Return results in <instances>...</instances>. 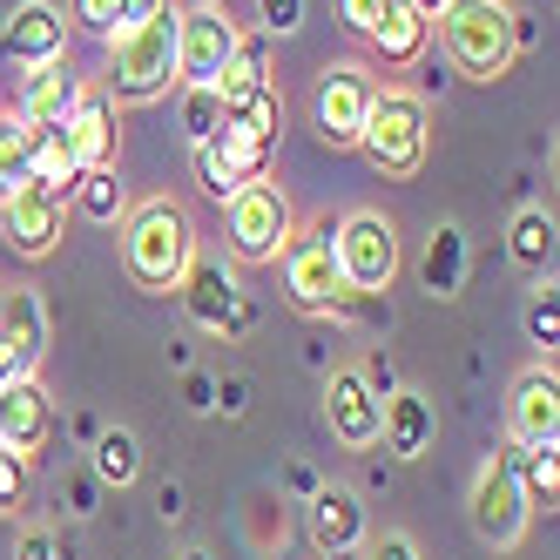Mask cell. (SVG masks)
I'll list each match as a JSON object with an SVG mask.
<instances>
[{
  "label": "cell",
  "instance_id": "8",
  "mask_svg": "<svg viewBox=\"0 0 560 560\" xmlns=\"http://www.w3.org/2000/svg\"><path fill=\"white\" fill-rule=\"evenodd\" d=\"M230 244L244 264H277L291 244V203H284V189L277 183H244L230 196Z\"/></svg>",
  "mask_w": 560,
  "mask_h": 560
},
{
  "label": "cell",
  "instance_id": "35",
  "mask_svg": "<svg viewBox=\"0 0 560 560\" xmlns=\"http://www.w3.org/2000/svg\"><path fill=\"white\" fill-rule=\"evenodd\" d=\"M155 8H170V0H115V34H122V27H142Z\"/></svg>",
  "mask_w": 560,
  "mask_h": 560
},
{
  "label": "cell",
  "instance_id": "1",
  "mask_svg": "<svg viewBox=\"0 0 560 560\" xmlns=\"http://www.w3.org/2000/svg\"><path fill=\"white\" fill-rule=\"evenodd\" d=\"M196 257V236H189V217L170 203V196H149V203L129 210L122 223V264L142 291H176L183 270Z\"/></svg>",
  "mask_w": 560,
  "mask_h": 560
},
{
  "label": "cell",
  "instance_id": "19",
  "mask_svg": "<svg viewBox=\"0 0 560 560\" xmlns=\"http://www.w3.org/2000/svg\"><path fill=\"white\" fill-rule=\"evenodd\" d=\"M311 540L325 547V553H351L358 540H365V506H358V493L317 487L311 493Z\"/></svg>",
  "mask_w": 560,
  "mask_h": 560
},
{
  "label": "cell",
  "instance_id": "7",
  "mask_svg": "<svg viewBox=\"0 0 560 560\" xmlns=\"http://www.w3.org/2000/svg\"><path fill=\"white\" fill-rule=\"evenodd\" d=\"M236 48H244L236 21L217 8V0H203L196 14L176 21V82L183 89H217V74L236 61Z\"/></svg>",
  "mask_w": 560,
  "mask_h": 560
},
{
  "label": "cell",
  "instance_id": "14",
  "mask_svg": "<svg viewBox=\"0 0 560 560\" xmlns=\"http://www.w3.org/2000/svg\"><path fill=\"white\" fill-rule=\"evenodd\" d=\"M48 432H55V398L34 385V378H8L0 385V446L8 453H42L48 446Z\"/></svg>",
  "mask_w": 560,
  "mask_h": 560
},
{
  "label": "cell",
  "instance_id": "18",
  "mask_svg": "<svg viewBox=\"0 0 560 560\" xmlns=\"http://www.w3.org/2000/svg\"><path fill=\"white\" fill-rule=\"evenodd\" d=\"M68 149L82 170H115V142H122V129H115V102L108 95H82L68 115Z\"/></svg>",
  "mask_w": 560,
  "mask_h": 560
},
{
  "label": "cell",
  "instance_id": "22",
  "mask_svg": "<svg viewBox=\"0 0 560 560\" xmlns=\"http://www.w3.org/2000/svg\"><path fill=\"white\" fill-rule=\"evenodd\" d=\"M425 34H432V21L412 8V0H392V8L378 14V27L365 34V42H372L392 68H406V61H419V55H425Z\"/></svg>",
  "mask_w": 560,
  "mask_h": 560
},
{
  "label": "cell",
  "instance_id": "21",
  "mask_svg": "<svg viewBox=\"0 0 560 560\" xmlns=\"http://www.w3.org/2000/svg\"><path fill=\"white\" fill-rule=\"evenodd\" d=\"M432 432H439V419H432V406H425L419 392H392L385 398V432L378 439H385L398 459H419L432 446Z\"/></svg>",
  "mask_w": 560,
  "mask_h": 560
},
{
  "label": "cell",
  "instance_id": "2",
  "mask_svg": "<svg viewBox=\"0 0 560 560\" xmlns=\"http://www.w3.org/2000/svg\"><path fill=\"white\" fill-rule=\"evenodd\" d=\"M176 8H155L142 27L108 34V102H155L176 82Z\"/></svg>",
  "mask_w": 560,
  "mask_h": 560
},
{
  "label": "cell",
  "instance_id": "9",
  "mask_svg": "<svg viewBox=\"0 0 560 560\" xmlns=\"http://www.w3.org/2000/svg\"><path fill=\"white\" fill-rule=\"evenodd\" d=\"M527 487H520V466L513 453H500L487 472H479V487H472V534L487 540V547H513L520 534H527Z\"/></svg>",
  "mask_w": 560,
  "mask_h": 560
},
{
  "label": "cell",
  "instance_id": "25",
  "mask_svg": "<svg viewBox=\"0 0 560 560\" xmlns=\"http://www.w3.org/2000/svg\"><path fill=\"white\" fill-rule=\"evenodd\" d=\"M506 250L520 270H547L553 264V217L547 210H520L513 230H506Z\"/></svg>",
  "mask_w": 560,
  "mask_h": 560
},
{
  "label": "cell",
  "instance_id": "33",
  "mask_svg": "<svg viewBox=\"0 0 560 560\" xmlns=\"http://www.w3.org/2000/svg\"><path fill=\"white\" fill-rule=\"evenodd\" d=\"M74 21L95 34H115V0H74Z\"/></svg>",
  "mask_w": 560,
  "mask_h": 560
},
{
  "label": "cell",
  "instance_id": "32",
  "mask_svg": "<svg viewBox=\"0 0 560 560\" xmlns=\"http://www.w3.org/2000/svg\"><path fill=\"white\" fill-rule=\"evenodd\" d=\"M257 8H264V27H270V34L304 27V0H257Z\"/></svg>",
  "mask_w": 560,
  "mask_h": 560
},
{
  "label": "cell",
  "instance_id": "4",
  "mask_svg": "<svg viewBox=\"0 0 560 560\" xmlns=\"http://www.w3.org/2000/svg\"><path fill=\"white\" fill-rule=\"evenodd\" d=\"M331 250H338V277H345V298H385L392 277H398V230L378 210H358L331 230Z\"/></svg>",
  "mask_w": 560,
  "mask_h": 560
},
{
  "label": "cell",
  "instance_id": "3",
  "mask_svg": "<svg viewBox=\"0 0 560 560\" xmlns=\"http://www.w3.org/2000/svg\"><path fill=\"white\" fill-rule=\"evenodd\" d=\"M439 34H446L453 68L472 74V82L506 74V61L520 48V21H513V8H500V0H453V8L439 14Z\"/></svg>",
  "mask_w": 560,
  "mask_h": 560
},
{
  "label": "cell",
  "instance_id": "30",
  "mask_svg": "<svg viewBox=\"0 0 560 560\" xmlns=\"http://www.w3.org/2000/svg\"><path fill=\"white\" fill-rule=\"evenodd\" d=\"M527 338L547 351V365H553V338H560V311H553V291H540V298L527 304Z\"/></svg>",
  "mask_w": 560,
  "mask_h": 560
},
{
  "label": "cell",
  "instance_id": "5",
  "mask_svg": "<svg viewBox=\"0 0 560 560\" xmlns=\"http://www.w3.org/2000/svg\"><path fill=\"white\" fill-rule=\"evenodd\" d=\"M358 149L372 155V170H385V176H412V170L425 163V102L406 95V89H378Z\"/></svg>",
  "mask_w": 560,
  "mask_h": 560
},
{
  "label": "cell",
  "instance_id": "29",
  "mask_svg": "<svg viewBox=\"0 0 560 560\" xmlns=\"http://www.w3.org/2000/svg\"><path fill=\"white\" fill-rule=\"evenodd\" d=\"M217 122H223L217 89H189V95H183V129H189V142H210V136H217Z\"/></svg>",
  "mask_w": 560,
  "mask_h": 560
},
{
  "label": "cell",
  "instance_id": "26",
  "mask_svg": "<svg viewBox=\"0 0 560 560\" xmlns=\"http://www.w3.org/2000/svg\"><path fill=\"white\" fill-rule=\"evenodd\" d=\"M68 203L82 210L89 223H115L129 210V196H122V183H115V170H82V183L68 189Z\"/></svg>",
  "mask_w": 560,
  "mask_h": 560
},
{
  "label": "cell",
  "instance_id": "34",
  "mask_svg": "<svg viewBox=\"0 0 560 560\" xmlns=\"http://www.w3.org/2000/svg\"><path fill=\"white\" fill-rule=\"evenodd\" d=\"M338 8H345V21H351L358 34H372V27H378V14L392 8V0H338Z\"/></svg>",
  "mask_w": 560,
  "mask_h": 560
},
{
  "label": "cell",
  "instance_id": "40",
  "mask_svg": "<svg viewBox=\"0 0 560 560\" xmlns=\"http://www.w3.org/2000/svg\"><path fill=\"white\" fill-rule=\"evenodd\" d=\"M183 560H210V553H183Z\"/></svg>",
  "mask_w": 560,
  "mask_h": 560
},
{
  "label": "cell",
  "instance_id": "16",
  "mask_svg": "<svg viewBox=\"0 0 560 560\" xmlns=\"http://www.w3.org/2000/svg\"><path fill=\"white\" fill-rule=\"evenodd\" d=\"M513 446H560V385H553V365L547 372H527L513 385Z\"/></svg>",
  "mask_w": 560,
  "mask_h": 560
},
{
  "label": "cell",
  "instance_id": "39",
  "mask_svg": "<svg viewBox=\"0 0 560 560\" xmlns=\"http://www.w3.org/2000/svg\"><path fill=\"white\" fill-rule=\"evenodd\" d=\"M8 378H14V372H8V351H0V385H8Z\"/></svg>",
  "mask_w": 560,
  "mask_h": 560
},
{
  "label": "cell",
  "instance_id": "13",
  "mask_svg": "<svg viewBox=\"0 0 560 560\" xmlns=\"http://www.w3.org/2000/svg\"><path fill=\"white\" fill-rule=\"evenodd\" d=\"M325 419H331V432L345 439V446H378L385 398L365 385V372H331V385H325Z\"/></svg>",
  "mask_w": 560,
  "mask_h": 560
},
{
  "label": "cell",
  "instance_id": "20",
  "mask_svg": "<svg viewBox=\"0 0 560 560\" xmlns=\"http://www.w3.org/2000/svg\"><path fill=\"white\" fill-rule=\"evenodd\" d=\"M74 102H82V82L68 74V61H48V68L27 74V95H21L14 115H21V122H34V129H48V122H68Z\"/></svg>",
  "mask_w": 560,
  "mask_h": 560
},
{
  "label": "cell",
  "instance_id": "28",
  "mask_svg": "<svg viewBox=\"0 0 560 560\" xmlns=\"http://www.w3.org/2000/svg\"><path fill=\"white\" fill-rule=\"evenodd\" d=\"M560 446H513V466H520V487H527V500H547L560 493Z\"/></svg>",
  "mask_w": 560,
  "mask_h": 560
},
{
  "label": "cell",
  "instance_id": "12",
  "mask_svg": "<svg viewBox=\"0 0 560 560\" xmlns=\"http://www.w3.org/2000/svg\"><path fill=\"white\" fill-rule=\"evenodd\" d=\"M183 311H189V325L196 331H236L244 325V291H236V277L217 264V257H189V270H183Z\"/></svg>",
  "mask_w": 560,
  "mask_h": 560
},
{
  "label": "cell",
  "instance_id": "17",
  "mask_svg": "<svg viewBox=\"0 0 560 560\" xmlns=\"http://www.w3.org/2000/svg\"><path fill=\"white\" fill-rule=\"evenodd\" d=\"M0 48H8L21 68H48V61H61V48H68V21L48 8V0H27V8H14L8 34H0Z\"/></svg>",
  "mask_w": 560,
  "mask_h": 560
},
{
  "label": "cell",
  "instance_id": "37",
  "mask_svg": "<svg viewBox=\"0 0 560 560\" xmlns=\"http://www.w3.org/2000/svg\"><path fill=\"white\" fill-rule=\"evenodd\" d=\"M372 560H419V547H412L406 534H385V540L372 547Z\"/></svg>",
  "mask_w": 560,
  "mask_h": 560
},
{
  "label": "cell",
  "instance_id": "10",
  "mask_svg": "<svg viewBox=\"0 0 560 560\" xmlns=\"http://www.w3.org/2000/svg\"><path fill=\"white\" fill-rule=\"evenodd\" d=\"M372 74L365 68H325V82H317V136H325L331 149H358V136H365V115H372Z\"/></svg>",
  "mask_w": 560,
  "mask_h": 560
},
{
  "label": "cell",
  "instance_id": "15",
  "mask_svg": "<svg viewBox=\"0 0 560 560\" xmlns=\"http://www.w3.org/2000/svg\"><path fill=\"white\" fill-rule=\"evenodd\" d=\"M0 351H8V372L14 378H34L48 351V304L34 291H8V311H0Z\"/></svg>",
  "mask_w": 560,
  "mask_h": 560
},
{
  "label": "cell",
  "instance_id": "11",
  "mask_svg": "<svg viewBox=\"0 0 560 560\" xmlns=\"http://www.w3.org/2000/svg\"><path fill=\"white\" fill-rule=\"evenodd\" d=\"M0 223H8V244L21 257H48L61 244V223H68V196L48 183H21L14 196H0Z\"/></svg>",
  "mask_w": 560,
  "mask_h": 560
},
{
  "label": "cell",
  "instance_id": "31",
  "mask_svg": "<svg viewBox=\"0 0 560 560\" xmlns=\"http://www.w3.org/2000/svg\"><path fill=\"white\" fill-rule=\"evenodd\" d=\"M21 487H27V466H21V453H8V446H0V513H8V506L21 500Z\"/></svg>",
  "mask_w": 560,
  "mask_h": 560
},
{
  "label": "cell",
  "instance_id": "27",
  "mask_svg": "<svg viewBox=\"0 0 560 560\" xmlns=\"http://www.w3.org/2000/svg\"><path fill=\"white\" fill-rule=\"evenodd\" d=\"M95 472L108 479V487H129V479L142 472V453H136V432H122V425H108V432H95Z\"/></svg>",
  "mask_w": 560,
  "mask_h": 560
},
{
  "label": "cell",
  "instance_id": "6",
  "mask_svg": "<svg viewBox=\"0 0 560 560\" xmlns=\"http://www.w3.org/2000/svg\"><path fill=\"white\" fill-rule=\"evenodd\" d=\"M284 291L298 311L325 317L345 304V277H338V250H331V223H311V230H291L284 244Z\"/></svg>",
  "mask_w": 560,
  "mask_h": 560
},
{
  "label": "cell",
  "instance_id": "38",
  "mask_svg": "<svg viewBox=\"0 0 560 560\" xmlns=\"http://www.w3.org/2000/svg\"><path fill=\"white\" fill-rule=\"evenodd\" d=\"M412 8H419L425 21H439V14H446V8H453V0H412Z\"/></svg>",
  "mask_w": 560,
  "mask_h": 560
},
{
  "label": "cell",
  "instance_id": "41",
  "mask_svg": "<svg viewBox=\"0 0 560 560\" xmlns=\"http://www.w3.org/2000/svg\"><path fill=\"white\" fill-rule=\"evenodd\" d=\"M61 560H68V553H61Z\"/></svg>",
  "mask_w": 560,
  "mask_h": 560
},
{
  "label": "cell",
  "instance_id": "23",
  "mask_svg": "<svg viewBox=\"0 0 560 560\" xmlns=\"http://www.w3.org/2000/svg\"><path fill=\"white\" fill-rule=\"evenodd\" d=\"M419 277H425V291H432V298H459V284H466V236H459L453 223H439V230H432Z\"/></svg>",
  "mask_w": 560,
  "mask_h": 560
},
{
  "label": "cell",
  "instance_id": "36",
  "mask_svg": "<svg viewBox=\"0 0 560 560\" xmlns=\"http://www.w3.org/2000/svg\"><path fill=\"white\" fill-rule=\"evenodd\" d=\"M14 560H61V547H55V534H42V527H34L27 540H21V553Z\"/></svg>",
  "mask_w": 560,
  "mask_h": 560
},
{
  "label": "cell",
  "instance_id": "24",
  "mask_svg": "<svg viewBox=\"0 0 560 560\" xmlns=\"http://www.w3.org/2000/svg\"><path fill=\"white\" fill-rule=\"evenodd\" d=\"M21 183H34V122L0 115V196H14Z\"/></svg>",
  "mask_w": 560,
  "mask_h": 560
}]
</instances>
